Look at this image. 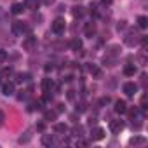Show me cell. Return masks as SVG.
Masks as SVG:
<instances>
[{
	"mask_svg": "<svg viewBox=\"0 0 148 148\" xmlns=\"http://www.w3.org/2000/svg\"><path fill=\"white\" fill-rule=\"evenodd\" d=\"M139 40H141V35H139L136 30H131V32H127V35L124 37V44H125V45H129V47H134V45H138V44H139Z\"/></svg>",
	"mask_w": 148,
	"mask_h": 148,
	"instance_id": "1",
	"label": "cell"
},
{
	"mask_svg": "<svg viewBox=\"0 0 148 148\" xmlns=\"http://www.w3.org/2000/svg\"><path fill=\"white\" fill-rule=\"evenodd\" d=\"M11 30H12V33H14L16 37H23V35L28 32V26H26L23 21H14V23L11 25Z\"/></svg>",
	"mask_w": 148,
	"mask_h": 148,
	"instance_id": "2",
	"label": "cell"
},
{
	"mask_svg": "<svg viewBox=\"0 0 148 148\" xmlns=\"http://www.w3.org/2000/svg\"><path fill=\"white\" fill-rule=\"evenodd\" d=\"M51 28H52V32H54L56 35H61V33L64 32V28H66V21H64V18H56V19L52 21Z\"/></svg>",
	"mask_w": 148,
	"mask_h": 148,
	"instance_id": "3",
	"label": "cell"
},
{
	"mask_svg": "<svg viewBox=\"0 0 148 148\" xmlns=\"http://www.w3.org/2000/svg\"><path fill=\"white\" fill-rule=\"evenodd\" d=\"M35 47H37V38H35V37L30 35V37H26V38L23 40V49H25V51H33Z\"/></svg>",
	"mask_w": 148,
	"mask_h": 148,
	"instance_id": "4",
	"label": "cell"
},
{
	"mask_svg": "<svg viewBox=\"0 0 148 148\" xmlns=\"http://www.w3.org/2000/svg\"><path fill=\"white\" fill-rule=\"evenodd\" d=\"M124 92H125L127 98H132L138 92V86L134 82H127V84H124Z\"/></svg>",
	"mask_w": 148,
	"mask_h": 148,
	"instance_id": "5",
	"label": "cell"
},
{
	"mask_svg": "<svg viewBox=\"0 0 148 148\" xmlns=\"http://www.w3.org/2000/svg\"><path fill=\"white\" fill-rule=\"evenodd\" d=\"M124 129V122L122 120H112L110 122V131L113 134H120V131Z\"/></svg>",
	"mask_w": 148,
	"mask_h": 148,
	"instance_id": "6",
	"label": "cell"
},
{
	"mask_svg": "<svg viewBox=\"0 0 148 148\" xmlns=\"http://www.w3.org/2000/svg\"><path fill=\"white\" fill-rule=\"evenodd\" d=\"M14 82H5V84H2V94L4 96H12L14 94Z\"/></svg>",
	"mask_w": 148,
	"mask_h": 148,
	"instance_id": "7",
	"label": "cell"
},
{
	"mask_svg": "<svg viewBox=\"0 0 148 148\" xmlns=\"http://www.w3.org/2000/svg\"><path fill=\"white\" fill-rule=\"evenodd\" d=\"M84 33H86V37L87 38H92L94 35H96V25L91 21V23H87L86 25V28H84Z\"/></svg>",
	"mask_w": 148,
	"mask_h": 148,
	"instance_id": "8",
	"label": "cell"
},
{
	"mask_svg": "<svg viewBox=\"0 0 148 148\" xmlns=\"http://www.w3.org/2000/svg\"><path fill=\"white\" fill-rule=\"evenodd\" d=\"M113 110H115L117 113H120V115H122V113H125V112H127V103H125V101H122V99H119V101H115V108H113Z\"/></svg>",
	"mask_w": 148,
	"mask_h": 148,
	"instance_id": "9",
	"label": "cell"
},
{
	"mask_svg": "<svg viewBox=\"0 0 148 148\" xmlns=\"http://www.w3.org/2000/svg\"><path fill=\"white\" fill-rule=\"evenodd\" d=\"M52 87H54L52 79H49V77H47V79H44V80H42V91H44V92H51V91H52Z\"/></svg>",
	"mask_w": 148,
	"mask_h": 148,
	"instance_id": "10",
	"label": "cell"
},
{
	"mask_svg": "<svg viewBox=\"0 0 148 148\" xmlns=\"http://www.w3.org/2000/svg\"><path fill=\"white\" fill-rule=\"evenodd\" d=\"M91 138H92V139H96V141H99V139H103V138H105V131H103L101 127H94V129H92V132H91Z\"/></svg>",
	"mask_w": 148,
	"mask_h": 148,
	"instance_id": "11",
	"label": "cell"
},
{
	"mask_svg": "<svg viewBox=\"0 0 148 148\" xmlns=\"http://www.w3.org/2000/svg\"><path fill=\"white\" fill-rule=\"evenodd\" d=\"M54 132L64 136V134L68 132V125H66V124H56V125H54Z\"/></svg>",
	"mask_w": 148,
	"mask_h": 148,
	"instance_id": "12",
	"label": "cell"
},
{
	"mask_svg": "<svg viewBox=\"0 0 148 148\" xmlns=\"http://www.w3.org/2000/svg\"><path fill=\"white\" fill-rule=\"evenodd\" d=\"M84 12H86V11H84V7H82V5H75V7L71 9L73 18H82V16H84Z\"/></svg>",
	"mask_w": 148,
	"mask_h": 148,
	"instance_id": "13",
	"label": "cell"
},
{
	"mask_svg": "<svg viewBox=\"0 0 148 148\" xmlns=\"http://www.w3.org/2000/svg\"><path fill=\"white\" fill-rule=\"evenodd\" d=\"M134 73H136V66L134 64H125L124 66V75L125 77H132Z\"/></svg>",
	"mask_w": 148,
	"mask_h": 148,
	"instance_id": "14",
	"label": "cell"
},
{
	"mask_svg": "<svg viewBox=\"0 0 148 148\" xmlns=\"http://www.w3.org/2000/svg\"><path fill=\"white\" fill-rule=\"evenodd\" d=\"M70 47H71V51H77V52H79V51L82 49V40H80V38H73L71 44H70Z\"/></svg>",
	"mask_w": 148,
	"mask_h": 148,
	"instance_id": "15",
	"label": "cell"
},
{
	"mask_svg": "<svg viewBox=\"0 0 148 148\" xmlns=\"http://www.w3.org/2000/svg\"><path fill=\"white\" fill-rule=\"evenodd\" d=\"M42 145H44V146H52V145H54V138H52L51 134H44V136H42Z\"/></svg>",
	"mask_w": 148,
	"mask_h": 148,
	"instance_id": "16",
	"label": "cell"
},
{
	"mask_svg": "<svg viewBox=\"0 0 148 148\" xmlns=\"http://www.w3.org/2000/svg\"><path fill=\"white\" fill-rule=\"evenodd\" d=\"M23 11H25V5H23V4H12V7H11V12L16 14V16L21 14Z\"/></svg>",
	"mask_w": 148,
	"mask_h": 148,
	"instance_id": "17",
	"label": "cell"
},
{
	"mask_svg": "<svg viewBox=\"0 0 148 148\" xmlns=\"http://www.w3.org/2000/svg\"><path fill=\"white\" fill-rule=\"evenodd\" d=\"M138 26H139L141 30H146V28H148V18H146V16H139V18H138Z\"/></svg>",
	"mask_w": 148,
	"mask_h": 148,
	"instance_id": "18",
	"label": "cell"
},
{
	"mask_svg": "<svg viewBox=\"0 0 148 148\" xmlns=\"http://www.w3.org/2000/svg\"><path fill=\"white\" fill-rule=\"evenodd\" d=\"M89 71L92 73V75H94L96 79H99V77H101V70H99L96 64H89Z\"/></svg>",
	"mask_w": 148,
	"mask_h": 148,
	"instance_id": "19",
	"label": "cell"
},
{
	"mask_svg": "<svg viewBox=\"0 0 148 148\" xmlns=\"http://www.w3.org/2000/svg\"><path fill=\"white\" fill-rule=\"evenodd\" d=\"M82 132H84L82 125H75L71 129V136H75V138H82Z\"/></svg>",
	"mask_w": 148,
	"mask_h": 148,
	"instance_id": "20",
	"label": "cell"
},
{
	"mask_svg": "<svg viewBox=\"0 0 148 148\" xmlns=\"http://www.w3.org/2000/svg\"><path fill=\"white\" fill-rule=\"evenodd\" d=\"M56 115H58V112H52V110H47V112L44 113L45 120H54V119H56Z\"/></svg>",
	"mask_w": 148,
	"mask_h": 148,
	"instance_id": "21",
	"label": "cell"
},
{
	"mask_svg": "<svg viewBox=\"0 0 148 148\" xmlns=\"http://www.w3.org/2000/svg\"><path fill=\"white\" fill-rule=\"evenodd\" d=\"M30 139H32V131H26V132H25V136H21V138H19V143H28Z\"/></svg>",
	"mask_w": 148,
	"mask_h": 148,
	"instance_id": "22",
	"label": "cell"
},
{
	"mask_svg": "<svg viewBox=\"0 0 148 148\" xmlns=\"http://www.w3.org/2000/svg\"><path fill=\"white\" fill-rule=\"evenodd\" d=\"M30 79V73H18V82H25Z\"/></svg>",
	"mask_w": 148,
	"mask_h": 148,
	"instance_id": "23",
	"label": "cell"
},
{
	"mask_svg": "<svg viewBox=\"0 0 148 148\" xmlns=\"http://www.w3.org/2000/svg\"><path fill=\"white\" fill-rule=\"evenodd\" d=\"M129 143H131V145H139V143H145V138H139V136H136V138H132Z\"/></svg>",
	"mask_w": 148,
	"mask_h": 148,
	"instance_id": "24",
	"label": "cell"
},
{
	"mask_svg": "<svg viewBox=\"0 0 148 148\" xmlns=\"http://www.w3.org/2000/svg\"><path fill=\"white\" fill-rule=\"evenodd\" d=\"M5 59H7V52L5 51H0V64H2Z\"/></svg>",
	"mask_w": 148,
	"mask_h": 148,
	"instance_id": "25",
	"label": "cell"
},
{
	"mask_svg": "<svg viewBox=\"0 0 148 148\" xmlns=\"http://www.w3.org/2000/svg\"><path fill=\"white\" fill-rule=\"evenodd\" d=\"M125 26H127V25H125V21H119L117 30H119V32H120V30H125Z\"/></svg>",
	"mask_w": 148,
	"mask_h": 148,
	"instance_id": "26",
	"label": "cell"
},
{
	"mask_svg": "<svg viewBox=\"0 0 148 148\" xmlns=\"http://www.w3.org/2000/svg\"><path fill=\"white\" fill-rule=\"evenodd\" d=\"M37 2H38V4H42V5H51L54 0H37Z\"/></svg>",
	"mask_w": 148,
	"mask_h": 148,
	"instance_id": "27",
	"label": "cell"
},
{
	"mask_svg": "<svg viewBox=\"0 0 148 148\" xmlns=\"http://www.w3.org/2000/svg\"><path fill=\"white\" fill-rule=\"evenodd\" d=\"M108 103H110V98H108V96H106V98H101V99H99V105H108Z\"/></svg>",
	"mask_w": 148,
	"mask_h": 148,
	"instance_id": "28",
	"label": "cell"
},
{
	"mask_svg": "<svg viewBox=\"0 0 148 148\" xmlns=\"http://www.w3.org/2000/svg\"><path fill=\"white\" fill-rule=\"evenodd\" d=\"M141 108H143V110H146V96H143V98H141Z\"/></svg>",
	"mask_w": 148,
	"mask_h": 148,
	"instance_id": "29",
	"label": "cell"
},
{
	"mask_svg": "<svg viewBox=\"0 0 148 148\" xmlns=\"http://www.w3.org/2000/svg\"><path fill=\"white\" fill-rule=\"evenodd\" d=\"M63 110H64V105H63V103H59V105H58V110H56V112L59 113V112H63Z\"/></svg>",
	"mask_w": 148,
	"mask_h": 148,
	"instance_id": "30",
	"label": "cell"
},
{
	"mask_svg": "<svg viewBox=\"0 0 148 148\" xmlns=\"http://www.w3.org/2000/svg\"><path fill=\"white\" fill-rule=\"evenodd\" d=\"M4 120H5V117H4V113H2V110H0V125L4 124Z\"/></svg>",
	"mask_w": 148,
	"mask_h": 148,
	"instance_id": "31",
	"label": "cell"
},
{
	"mask_svg": "<svg viewBox=\"0 0 148 148\" xmlns=\"http://www.w3.org/2000/svg\"><path fill=\"white\" fill-rule=\"evenodd\" d=\"M4 73H5V75H11V73H12V68H5Z\"/></svg>",
	"mask_w": 148,
	"mask_h": 148,
	"instance_id": "32",
	"label": "cell"
},
{
	"mask_svg": "<svg viewBox=\"0 0 148 148\" xmlns=\"http://www.w3.org/2000/svg\"><path fill=\"white\" fill-rule=\"evenodd\" d=\"M101 4H103V5H110V4H112V0H101Z\"/></svg>",
	"mask_w": 148,
	"mask_h": 148,
	"instance_id": "33",
	"label": "cell"
}]
</instances>
